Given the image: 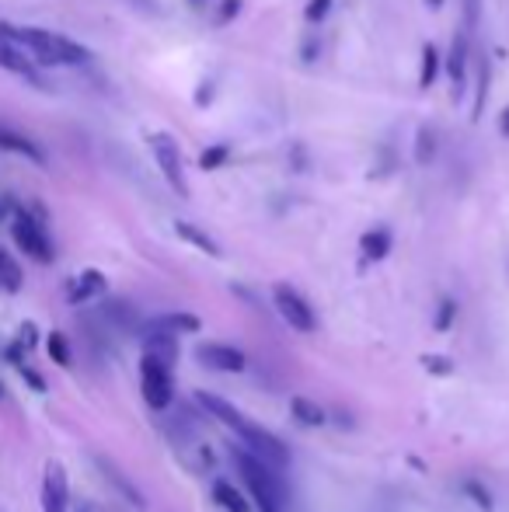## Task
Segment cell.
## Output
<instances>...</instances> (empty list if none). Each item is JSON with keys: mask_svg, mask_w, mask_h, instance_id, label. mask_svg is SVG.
I'll return each mask as SVG.
<instances>
[{"mask_svg": "<svg viewBox=\"0 0 509 512\" xmlns=\"http://www.w3.org/2000/svg\"><path fill=\"white\" fill-rule=\"evenodd\" d=\"M0 35L21 49L32 63L39 67H81L91 60V53L81 42L67 39V35L46 32V28H18V25H0Z\"/></svg>", "mask_w": 509, "mask_h": 512, "instance_id": "6da1fadb", "label": "cell"}, {"mask_svg": "<svg viewBox=\"0 0 509 512\" xmlns=\"http://www.w3.org/2000/svg\"><path fill=\"white\" fill-rule=\"evenodd\" d=\"M234 460H238V471H241V478H245L255 502H272V506L286 509V485H283V478H279V471H272L269 464H262V460L252 457L248 450H238Z\"/></svg>", "mask_w": 509, "mask_h": 512, "instance_id": "7a4b0ae2", "label": "cell"}, {"mask_svg": "<svg viewBox=\"0 0 509 512\" xmlns=\"http://www.w3.org/2000/svg\"><path fill=\"white\" fill-rule=\"evenodd\" d=\"M11 237H14V244H18L21 251H25L28 258H35V262H42V265H49L53 262V241H49V230H46V223L39 220V216H32V213H14V220H11Z\"/></svg>", "mask_w": 509, "mask_h": 512, "instance_id": "3957f363", "label": "cell"}, {"mask_svg": "<svg viewBox=\"0 0 509 512\" xmlns=\"http://www.w3.org/2000/svg\"><path fill=\"white\" fill-rule=\"evenodd\" d=\"M150 150H154V161L161 168L164 182L171 185V192H178L182 199H189V178H185L182 150L171 140L168 133H150Z\"/></svg>", "mask_w": 509, "mask_h": 512, "instance_id": "277c9868", "label": "cell"}, {"mask_svg": "<svg viewBox=\"0 0 509 512\" xmlns=\"http://www.w3.org/2000/svg\"><path fill=\"white\" fill-rule=\"evenodd\" d=\"M238 432H241V439H245L248 453L262 460V464H269L272 471H283V467L290 464V450H286V443H283V439H279V436H272L269 429H262V425L245 422Z\"/></svg>", "mask_w": 509, "mask_h": 512, "instance_id": "5b68a950", "label": "cell"}, {"mask_svg": "<svg viewBox=\"0 0 509 512\" xmlns=\"http://www.w3.org/2000/svg\"><path fill=\"white\" fill-rule=\"evenodd\" d=\"M140 391L154 411H168L171 398H175V387H171V370L161 363H154L150 356L140 359Z\"/></svg>", "mask_w": 509, "mask_h": 512, "instance_id": "8992f818", "label": "cell"}, {"mask_svg": "<svg viewBox=\"0 0 509 512\" xmlns=\"http://www.w3.org/2000/svg\"><path fill=\"white\" fill-rule=\"evenodd\" d=\"M272 304H276L279 317H283L286 324H290L293 331H314L318 328V317H314L311 304H307L304 297H300L297 290H293L290 283H276L272 286Z\"/></svg>", "mask_w": 509, "mask_h": 512, "instance_id": "52a82bcc", "label": "cell"}, {"mask_svg": "<svg viewBox=\"0 0 509 512\" xmlns=\"http://www.w3.org/2000/svg\"><path fill=\"white\" fill-rule=\"evenodd\" d=\"M70 485L60 460H49L42 474V512H70Z\"/></svg>", "mask_w": 509, "mask_h": 512, "instance_id": "ba28073f", "label": "cell"}, {"mask_svg": "<svg viewBox=\"0 0 509 512\" xmlns=\"http://www.w3.org/2000/svg\"><path fill=\"white\" fill-rule=\"evenodd\" d=\"M196 359L203 366L217 373H241L245 370V352L234 349V345H220V342H210V345H199Z\"/></svg>", "mask_w": 509, "mask_h": 512, "instance_id": "9c48e42d", "label": "cell"}, {"mask_svg": "<svg viewBox=\"0 0 509 512\" xmlns=\"http://www.w3.org/2000/svg\"><path fill=\"white\" fill-rule=\"evenodd\" d=\"M468 60H471V32H457L454 46H450V56L443 60L447 63L450 81H454V98H461L464 88H468Z\"/></svg>", "mask_w": 509, "mask_h": 512, "instance_id": "30bf717a", "label": "cell"}, {"mask_svg": "<svg viewBox=\"0 0 509 512\" xmlns=\"http://www.w3.org/2000/svg\"><path fill=\"white\" fill-rule=\"evenodd\" d=\"M143 356H150L154 363L161 366H175L178 359V342H175V331H164V328H150L147 331V342H143Z\"/></svg>", "mask_w": 509, "mask_h": 512, "instance_id": "8fae6325", "label": "cell"}, {"mask_svg": "<svg viewBox=\"0 0 509 512\" xmlns=\"http://www.w3.org/2000/svg\"><path fill=\"white\" fill-rule=\"evenodd\" d=\"M196 405L206 411V415H213L217 422H224L227 429H241L245 425V418H241V411L231 405V401H224L220 394H210V391H199L196 394Z\"/></svg>", "mask_w": 509, "mask_h": 512, "instance_id": "7c38bea8", "label": "cell"}, {"mask_svg": "<svg viewBox=\"0 0 509 512\" xmlns=\"http://www.w3.org/2000/svg\"><path fill=\"white\" fill-rule=\"evenodd\" d=\"M105 290H109V283H105L102 272L88 269V272H81V276H77L74 283L67 286V300H70V304H88V300L102 297Z\"/></svg>", "mask_w": 509, "mask_h": 512, "instance_id": "4fadbf2b", "label": "cell"}, {"mask_svg": "<svg viewBox=\"0 0 509 512\" xmlns=\"http://www.w3.org/2000/svg\"><path fill=\"white\" fill-rule=\"evenodd\" d=\"M0 70H7V74H18V77H28V81H39V74H35V63L28 60V56L21 53L14 42H7L4 35H0Z\"/></svg>", "mask_w": 509, "mask_h": 512, "instance_id": "5bb4252c", "label": "cell"}, {"mask_svg": "<svg viewBox=\"0 0 509 512\" xmlns=\"http://www.w3.org/2000/svg\"><path fill=\"white\" fill-rule=\"evenodd\" d=\"M0 150H11V154L28 157V161H35V164H46V154H42L28 136L14 133V129H7V126H0Z\"/></svg>", "mask_w": 509, "mask_h": 512, "instance_id": "9a60e30c", "label": "cell"}, {"mask_svg": "<svg viewBox=\"0 0 509 512\" xmlns=\"http://www.w3.org/2000/svg\"><path fill=\"white\" fill-rule=\"evenodd\" d=\"M175 234L182 237V241H189L192 248H199V251H203V255H210V258H220V255H224V251H220V244L213 241V237L206 234V230H199L196 223H189V220H178V223H175Z\"/></svg>", "mask_w": 509, "mask_h": 512, "instance_id": "2e32d148", "label": "cell"}, {"mask_svg": "<svg viewBox=\"0 0 509 512\" xmlns=\"http://www.w3.org/2000/svg\"><path fill=\"white\" fill-rule=\"evenodd\" d=\"M360 248H363V258H367V262H381V258L391 255V230H384V227L367 230Z\"/></svg>", "mask_w": 509, "mask_h": 512, "instance_id": "e0dca14e", "label": "cell"}, {"mask_svg": "<svg viewBox=\"0 0 509 512\" xmlns=\"http://www.w3.org/2000/svg\"><path fill=\"white\" fill-rule=\"evenodd\" d=\"M213 499H217V506L224 512H252V502H248L245 492H238L231 481H217V485H213Z\"/></svg>", "mask_w": 509, "mask_h": 512, "instance_id": "ac0fdd59", "label": "cell"}, {"mask_svg": "<svg viewBox=\"0 0 509 512\" xmlns=\"http://www.w3.org/2000/svg\"><path fill=\"white\" fill-rule=\"evenodd\" d=\"M290 415L297 418L300 425H307V429H318V425H325V408H321L318 401H311V398H293L290 401Z\"/></svg>", "mask_w": 509, "mask_h": 512, "instance_id": "d6986e66", "label": "cell"}, {"mask_svg": "<svg viewBox=\"0 0 509 512\" xmlns=\"http://www.w3.org/2000/svg\"><path fill=\"white\" fill-rule=\"evenodd\" d=\"M21 283H25V272L14 262V255L7 248H0V290L4 293H18Z\"/></svg>", "mask_w": 509, "mask_h": 512, "instance_id": "ffe728a7", "label": "cell"}, {"mask_svg": "<svg viewBox=\"0 0 509 512\" xmlns=\"http://www.w3.org/2000/svg\"><path fill=\"white\" fill-rule=\"evenodd\" d=\"M440 67H443V60H440V53H436V46L433 42H426L422 46V70H419V88H433L436 84V77H440Z\"/></svg>", "mask_w": 509, "mask_h": 512, "instance_id": "44dd1931", "label": "cell"}, {"mask_svg": "<svg viewBox=\"0 0 509 512\" xmlns=\"http://www.w3.org/2000/svg\"><path fill=\"white\" fill-rule=\"evenodd\" d=\"M98 471H102V474H105V478H109V481H112V485H116V488H119V495H126V499H129V502H133V506H136V509H143V506H147V502H143V495H140V492H136V488H133V485H129V481L123 478V474H119V471H116V467H112V464H109V460H98Z\"/></svg>", "mask_w": 509, "mask_h": 512, "instance_id": "7402d4cb", "label": "cell"}, {"mask_svg": "<svg viewBox=\"0 0 509 512\" xmlns=\"http://www.w3.org/2000/svg\"><path fill=\"white\" fill-rule=\"evenodd\" d=\"M433 157H436V129L419 126V133H415V164L426 168V164H433Z\"/></svg>", "mask_w": 509, "mask_h": 512, "instance_id": "603a6c76", "label": "cell"}, {"mask_svg": "<svg viewBox=\"0 0 509 512\" xmlns=\"http://www.w3.org/2000/svg\"><path fill=\"white\" fill-rule=\"evenodd\" d=\"M150 328H164V331H199L203 324H199L196 314H164V317H157V321H150Z\"/></svg>", "mask_w": 509, "mask_h": 512, "instance_id": "cb8c5ba5", "label": "cell"}, {"mask_svg": "<svg viewBox=\"0 0 509 512\" xmlns=\"http://www.w3.org/2000/svg\"><path fill=\"white\" fill-rule=\"evenodd\" d=\"M227 157H231V147L227 143H213V147H206L203 154H199V168L203 171H217L227 164Z\"/></svg>", "mask_w": 509, "mask_h": 512, "instance_id": "d4e9b609", "label": "cell"}, {"mask_svg": "<svg viewBox=\"0 0 509 512\" xmlns=\"http://www.w3.org/2000/svg\"><path fill=\"white\" fill-rule=\"evenodd\" d=\"M485 98H489V63L478 67V88H475V105H471V119L482 122V112H485Z\"/></svg>", "mask_w": 509, "mask_h": 512, "instance_id": "484cf974", "label": "cell"}, {"mask_svg": "<svg viewBox=\"0 0 509 512\" xmlns=\"http://www.w3.org/2000/svg\"><path fill=\"white\" fill-rule=\"evenodd\" d=\"M105 317H109L116 328H126V331L136 328V314H133V307H129V304H109V307H105Z\"/></svg>", "mask_w": 509, "mask_h": 512, "instance_id": "4316f807", "label": "cell"}, {"mask_svg": "<svg viewBox=\"0 0 509 512\" xmlns=\"http://www.w3.org/2000/svg\"><path fill=\"white\" fill-rule=\"evenodd\" d=\"M46 345H49V356H53V363L70 366V345H67V338H63L60 331H53Z\"/></svg>", "mask_w": 509, "mask_h": 512, "instance_id": "83f0119b", "label": "cell"}, {"mask_svg": "<svg viewBox=\"0 0 509 512\" xmlns=\"http://www.w3.org/2000/svg\"><path fill=\"white\" fill-rule=\"evenodd\" d=\"M328 11H332V0H307L304 18L311 21V25H321V21L328 18Z\"/></svg>", "mask_w": 509, "mask_h": 512, "instance_id": "f1b7e54d", "label": "cell"}, {"mask_svg": "<svg viewBox=\"0 0 509 512\" xmlns=\"http://www.w3.org/2000/svg\"><path fill=\"white\" fill-rule=\"evenodd\" d=\"M457 317V304L454 300H440V310H436V331H450V324H454Z\"/></svg>", "mask_w": 509, "mask_h": 512, "instance_id": "f546056e", "label": "cell"}, {"mask_svg": "<svg viewBox=\"0 0 509 512\" xmlns=\"http://www.w3.org/2000/svg\"><path fill=\"white\" fill-rule=\"evenodd\" d=\"M422 366H426L429 373H436V377H450V373H454V363L443 356H422Z\"/></svg>", "mask_w": 509, "mask_h": 512, "instance_id": "4dcf8cb0", "label": "cell"}, {"mask_svg": "<svg viewBox=\"0 0 509 512\" xmlns=\"http://www.w3.org/2000/svg\"><path fill=\"white\" fill-rule=\"evenodd\" d=\"M464 492H468L471 499H475L482 509H492V495H489V488H482V485H478V481H464Z\"/></svg>", "mask_w": 509, "mask_h": 512, "instance_id": "1f68e13d", "label": "cell"}, {"mask_svg": "<svg viewBox=\"0 0 509 512\" xmlns=\"http://www.w3.org/2000/svg\"><path fill=\"white\" fill-rule=\"evenodd\" d=\"M238 14H241V0H220V11H217L220 25H227V21L238 18Z\"/></svg>", "mask_w": 509, "mask_h": 512, "instance_id": "d6a6232c", "label": "cell"}, {"mask_svg": "<svg viewBox=\"0 0 509 512\" xmlns=\"http://www.w3.org/2000/svg\"><path fill=\"white\" fill-rule=\"evenodd\" d=\"M21 373H25V380H28V387H32V391H46V380H42L35 370H25V366H21Z\"/></svg>", "mask_w": 509, "mask_h": 512, "instance_id": "836d02e7", "label": "cell"}, {"mask_svg": "<svg viewBox=\"0 0 509 512\" xmlns=\"http://www.w3.org/2000/svg\"><path fill=\"white\" fill-rule=\"evenodd\" d=\"M213 102V84H199V91H196V105L203 108V105H210Z\"/></svg>", "mask_w": 509, "mask_h": 512, "instance_id": "e575fe53", "label": "cell"}, {"mask_svg": "<svg viewBox=\"0 0 509 512\" xmlns=\"http://www.w3.org/2000/svg\"><path fill=\"white\" fill-rule=\"evenodd\" d=\"M478 25V0H468V32Z\"/></svg>", "mask_w": 509, "mask_h": 512, "instance_id": "d590c367", "label": "cell"}, {"mask_svg": "<svg viewBox=\"0 0 509 512\" xmlns=\"http://www.w3.org/2000/svg\"><path fill=\"white\" fill-rule=\"evenodd\" d=\"M499 133L509 140V108H503V115H499Z\"/></svg>", "mask_w": 509, "mask_h": 512, "instance_id": "8d00e7d4", "label": "cell"}, {"mask_svg": "<svg viewBox=\"0 0 509 512\" xmlns=\"http://www.w3.org/2000/svg\"><path fill=\"white\" fill-rule=\"evenodd\" d=\"M426 4H429V7H433V11H436V7H443V0H426Z\"/></svg>", "mask_w": 509, "mask_h": 512, "instance_id": "74e56055", "label": "cell"}, {"mask_svg": "<svg viewBox=\"0 0 509 512\" xmlns=\"http://www.w3.org/2000/svg\"><path fill=\"white\" fill-rule=\"evenodd\" d=\"M189 4H192V7H203V4H206V0H189Z\"/></svg>", "mask_w": 509, "mask_h": 512, "instance_id": "f35d334b", "label": "cell"}, {"mask_svg": "<svg viewBox=\"0 0 509 512\" xmlns=\"http://www.w3.org/2000/svg\"><path fill=\"white\" fill-rule=\"evenodd\" d=\"M0 398H4V387H0Z\"/></svg>", "mask_w": 509, "mask_h": 512, "instance_id": "ab89813d", "label": "cell"}]
</instances>
